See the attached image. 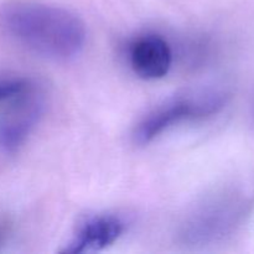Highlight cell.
Segmentation results:
<instances>
[{
    "label": "cell",
    "mask_w": 254,
    "mask_h": 254,
    "mask_svg": "<svg viewBox=\"0 0 254 254\" xmlns=\"http://www.w3.org/2000/svg\"><path fill=\"white\" fill-rule=\"evenodd\" d=\"M2 29L32 52L52 60H69L86 44V26L69 10L39 1H14L0 14Z\"/></svg>",
    "instance_id": "cell-1"
},
{
    "label": "cell",
    "mask_w": 254,
    "mask_h": 254,
    "mask_svg": "<svg viewBox=\"0 0 254 254\" xmlns=\"http://www.w3.org/2000/svg\"><path fill=\"white\" fill-rule=\"evenodd\" d=\"M254 207V191L243 184L217 189L196 203L180 222L178 238L188 247H206L232 236Z\"/></svg>",
    "instance_id": "cell-2"
},
{
    "label": "cell",
    "mask_w": 254,
    "mask_h": 254,
    "mask_svg": "<svg viewBox=\"0 0 254 254\" xmlns=\"http://www.w3.org/2000/svg\"><path fill=\"white\" fill-rule=\"evenodd\" d=\"M230 93L223 89H205L173 97L151 109L139 122L134 140L145 145L179 124L216 116L225 108Z\"/></svg>",
    "instance_id": "cell-3"
},
{
    "label": "cell",
    "mask_w": 254,
    "mask_h": 254,
    "mask_svg": "<svg viewBox=\"0 0 254 254\" xmlns=\"http://www.w3.org/2000/svg\"><path fill=\"white\" fill-rule=\"evenodd\" d=\"M42 101L35 87L11 102V108L0 119V146L14 151L22 145L39 123Z\"/></svg>",
    "instance_id": "cell-4"
},
{
    "label": "cell",
    "mask_w": 254,
    "mask_h": 254,
    "mask_svg": "<svg viewBox=\"0 0 254 254\" xmlns=\"http://www.w3.org/2000/svg\"><path fill=\"white\" fill-rule=\"evenodd\" d=\"M129 62L133 71L144 79H159L169 73L173 51L159 35H143L129 47Z\"/></svg>",
    "instance_id": "cell-5"
},
{
    "label": "cell",
    "mask_w": 254,
    "mask_h": 254,
    "mask_svg": "<svg viewBox=\"0 0 254 254\" xmlns=\"http://www.w3.org/2000/svg\"><path fill=\"white\" fill-rule=\"evenodd\" d=\"M124 231H126V223L119 216H94L87 220L78 228L64 252L89 253L102 251L117 242Z\"/></svg>",
    "instance_id": "cell-6"
},
{
    "label": "cell",
    "mask_w": 254,
    "mask_h": 254,
    "mask_svg": "<svg viewBox=\"0 0 254 254\" xmlns=\"http://www.w3.org/2000/svg\"><path fill=\"white\" fill-rule=\"evenodd\" d=\"M34 87L31 81L25 77L0 76V104L11 103Z\"/></svg>",
    "instance_id": "cell-7"
}]
</instances>
